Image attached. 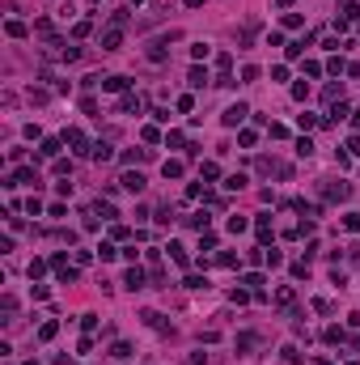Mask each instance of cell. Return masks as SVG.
Here are the masks:
<instances>
[{"label": "cell", "instance_id": "cell-1", "mask_svg": "<svg viewBox=\"0 0 360 365\" xmlns=\"http://www.w3.org/2000/svg\"><path fill=\"white\" fill-rule=\"evenodd\" d=\"M322 195H327L331 204H335V200H347V195H352V183H343V179H331L327 187H322Z\"/></svg>", "mask_w": 360, "mask_h": 365}, {"label": "cell", "instance_id": "cell-2", "mask_svg": "<svg viewBox=\"0 0 360 365\" xmlns=\"http://www.w3.org/2000/svg\"><path fill=\"white\" fill-rule=\"evenodd\" d=\"M246 115H250L246 102H233V107L225 111V127H242V123H246Z\"/></svg>", "mask_w": 360, "mask_h": 365}, {"label": "cell", "instance_id": "cell-3", "mask_svg": "<svg viewBox=\"0 0 360 365\" xmlns=\"http://www.w3.org/2000/svg\"><path fill=\"white\" fill-rule=\"evenodd\" d=\"M64 145H72V153H93V149H89V140H85V132H81V127H72V132H64Z\"/></svg>", "mask_w": 360, "mask_h": 365}, {"label": "cell", "instance_id": "cell-4", "mask_svg": "<svg viewBox=\"0 0 360 365\" xmlns=\"http://www.w3.org/2000/svg\"><path fill=\"white\" fill-rule=\"evenodd\" d=\"M119 183H123V187H127L131 195H140V191H144V174H140V170H127V174H123Z\"/></svg>", "mask_w": 360, "mask_h": 365}, {"label": "cell", "instance_id": "cell-5", "mask_svg": "<svg viewBox=\"0 0 360 365\" xmlns=\"http://www.w3.org/2000/svg\"><path fill=\"white\" fill-rule=\"evenodd\" d=\"M119 43H123V30H119V26H111L102 34V51H119Z\"/></svg>", "mask_w": 360, "mask_h": 365}, {"label": "cell", "instance_id": "cell-6", "mask_svg": "<svg viewBox=\"0 0 360 365\" xmlns=\"http://www.w3.org/2000/svg\"><path fill=\"white\" fill-rule=\"evenodd\" d=\"M123 285H127L131 293H136V289H144V285H149V276H144V272H140V268H131V272L123 276Z\"/></svg>", "mask_w": 360, "mask_h": 365}, {"label": "cell", "instance_id": "cell-7", "mask_svg": "<svg viewBox=\"0 0 360 365\" xmlns=\"http://www.w3.org/2000/svg\"><path fill=\"white\" fill-rule=\"evenodd\" d=\"M131 81L127 77H102V89H111V93H127Z\"/></svg>", "mask_w": 360, "mask_h": 365}, {"label": "cell", "instance_id": "cell-8", "mask_svg": "<svg viewBox=\"0 0 360 365\" xmlns=\"http://www.w3.org/2000/svg\"><path fill=\"white\" fill-rule=\"evenodd\" d=\"M187 81H191V89H203V85H208V68H191V73H187Z\"/></svg>", "mask_w": 360, "mask_h": 365}, {"label": "cell", "instance_id": "cell-9", "mask_svg": "<svg viewBox=\"0 0 360 365\" xmlns=\"http://www.w3.org/2000/svg\"><path fill=\"white\" fill-rule=\"evenodd\" d=\"M119 111H123V115L136 111V115H140V98H136V93H123V98H119Z\"/></svg>", "mask_w": 360, "mask_h": 365}, {"label": "cell", "instance_id": "cell-10", "mask_svg": "<svg viewBox=\"0 0 360 365\" xmlns=\"http://www.w3.org/2000/svg\"><path fill=\"white\" fill-rule=\"evenodd\" d=\"M59 145H64V136H47L39 153H43V157H55V153H59Z\"/></svg>", "mask_w": 360, "mask_h": 365}, {"label": "cell", "instance_id": "cell-11", "mask_svg": "<svg viewBox=\"0 0 360 365\" xmlns=\"http://www.w3.org/2000/svg\"><path fill=\"white\" fill-rule=\"evenodd\" d=\"M339 119H347V102H335V107L327 111V119H322V123H339Z\"/></svg>", "mask_w": 360, "mask_h": 365}, {"label": "cell", "instance_id": "cell-12", "mask_svg": "<svg viewBox=\"0 0 360 365\" xmlns=\"http://www.w3.org/2000/svg\"><path fill=\"white\" fill-rule=\"evenodd\" d=\"M161 174H165V179H183V161H178V157H170V161L161 166Z\"/></svg>", "mask_w": 360, "mask_h": 365}, {"label": "cell", "instance_id": "cell-13", "mask_svg": "<svg viewBox=\"0 0 360 365\" xmlns=\"http://www.w3.org/2000/svg\"><path fill=\"white\" fill-rule=\"evenodd\" d=\"M93 30V17H81L77 26H72V39H85V34Z\"/></svg>", "mask_w": 360, "mask_h": 365}, {"label": "cell", "instance_id": "cell-14", "mask_svg": "<svg viewBox=\"0 0 360 365\" xmlns=\"http://www.w3.org/2000/svg\"><path fill=\"white\" fill-rule=\"evenodd\" d=\"M199 179H221V166H216V161H203V166H199Z\"/></svg>", "mask_w": 360, "mask_h": 365}, {"label": "cell", "instance_id": "cell-15", "mask_svg": "<svg viewBox=\"0 0 360 365\" xmlns=\"http://www.w3.org/2000/svg\"><path fill=\"white\" fill-rule=\"evenodd\" d=\"M293 302H297V293H293V289H288V285H284L280 293H275V306H284V310H288V306H293Z\"/></svg>", "mask_w": 360, "mask_h": 365}, {"label": "cell", "instance_id": "cell-16", "mask_svg": "<svg viewBox=\"0 0 360 365\" xmlns=\"http://www.w3.org/2000/svg\"><path fill=\"white\" fill-rule=\"evenodd\" d=\"M170 259H174L178 268H187V263H191V259H187V251H183V246H178V242H170Z\"/></svg>", "mask_w": 360, "mask_h": 365}, {"label": "cell", "instance_id": "cell-17", "mask_svg": "<svg viewBox=\"0 0 360 365\" xmlns=\"http://www.w3.org/2000/svg\"><path fill=\"white\" fill-rule=\"evenodd\" d=\"M55 331H59V323L51 319V323H43V327H39V340H43V344H47V340H55Z\"/></svg>", "mask_w": 360, "mask_h": 365}, {"label": "cell", "instance_id": "cell-18", "mask_svg": "<svg viewBox=\"0 0 360 365\" xmlns=\"http://www.w3.org/2000/svg\"><path fill=\"white\" fill-rule=\"evenodd\" d=\"M297 157H314V140H309V136L297 140Z\"/></svg>", "mask_w": 360, "mask_h": 365}, {"label": "cell", "instance_id": "cell-19", "mask_svg": "<svg viewBox=\"0 0 360 365\" xmlns=\"http://www.w3.org/2000/svg\"><path fill=\"white\" fill-rule=\"evenodd\" d=\"M77 276H81V272H77L72 263H68V268H59V285H77Z\"/></svg>", "mask_w": 360, "mask_h": 365}, {"label": "cell", "instance_id": "cell-20", "mask_svg": "<svg viewBox=\"0 0 360 365\" xmlns=\"http://www.w3.org/2000/svg\"><path fill=\"white\" fill-rule=\"evenodd\" d=\"M89 157H93V161H111V145H102V140H98V145H93V153H89Z\"/></svg>", "mask_w": 360, "mask_h": 365}, {"label": "cell", "instance_id": "cell-21", "mask_svg": "<svg viewBox=\"0 0 360 365\" xmlns=\"http://www.w3.org/2000/svg\"><path fill=\"white\" fill-rule=\"evenodd\" d=\"M322 340H327V344H343V327H327Z\"/></svg>", "mask_w": 360, "mask_h": 365}, {"label": "cell", "instance_id": "cell-22", "mask_svg": "<svg viewBox=\"0 0 360 365\" xmlns=\"http://www.w3.org/2000/svg\"><path fill=\"white\" fill-rule=\"evenodd\" d=\"M356 17H360V5H356V0H347V5H343V21H347V26H352Z\"/></svg>", "mask_w": 360, "mask_h": 365}, {"label": "cell", "instance_id": "cell-23", "mask_svg": "<svg viewBox=\"0 0 360 365\" xmlns=\"http://www.w3.org/2000/svg\"><path fill=\"white\" fill-rule=\"evenodd\" d=\"M297 127H301V132H309V127H318V115H309V111H305V115H297Z\"/></svg>", "mask_w": 360, "mask_h": 365}, {"label": "cell", "instance_id": "cell-24", "mask_svg": "<svg viewBox=\"0 0 360 365\" xmlns=\"http://www.w3.org/2000/svg\"><path fill=\"white\" fill-rule=\"evenodd\" d=\"M111 357H119V361H127V357H131V344H127V340H119V344L111 348Z\"/></svg>", "mask_w": 360, "mask_h": 365}, {"label": "cell", "instance_id": "cell-25", "mask_svg": "<svg viewBox=\"0 0 360 365\" xmlns=\"http://www.w3.org/2000/svg\"><path fill=\"white\" fill-rule=\"evenodd\" d=\"M225 187H229V191H242V187H246V174H229V179H225Z\"/></svg>", "mask_w": 360, "mask_h": 365}, {"label": "cell", "instance_id": "cell-26", "mask_svg": "<svg viewBox=\"0 0 360 365\" xmlns=\"http://www.w3.org/2000/svg\"><path fill=\"white\" fill-rule=\"evenodd\" d=\"M183 285H187V289H208V276H195V272H191Z\"/></svg>", "mask_w": 360, "mask_h": 365}, {"label": "cell", "instance_id": "cell-27", "mask_svg": "<svg viewBox=\"0 0 360 365\" xmlns=\"http://www.w3.org/2000/svg\"><path fill=\"white\" fill-rule=\"evenodd\" d=\"M255 229H259V242H267V238H271V221H267V217H259V225H255Z\"/></svg>", "mask_w": 360, "mask_h": 365}, {"label": "cell", "instance_id": "cell-28", "mask_svg": "<svg viewBox=\"0 0 360 365\" xmlns=\"http://www.w3.org/2000/svg\"><path fill=\"white\" fill-rule=\"evenodd\" d=\"M216 263H221V268H237V255H233V251H221V255H216Z\"/></svg>", "mask_w": 360, "mask_h": 365}, {"label": "cell", "instance_id": "cell-29", "mask_svg": "<svg viewBox=\"0 0 360 365\" xmlns=\"http://www.w3.org/2000/svg\"><path fill=\"white\" fill-rule=\"evenodd\" d=\"M5 30H9V39H26V26H21V21H9Z\"/></svg>", "mask_w": 360, "mask_h": 365}, {"label": "cell", "instance_id": "cell-30", "mask_svg": "<svg viewBox=\"0 0 360 365\" xmlns=\"http://www.w3.org/2000/svg\"><path fill=\"white\" fill-rule=\"evenodd\" d=\"M26 213H30V217H39V213H43V200H39V195H30V200H26Z\"/></svg>", "mask_w": 360, "mask_h": 365}, {"label": "cell", "instance_id": "cell-31", "mask_svg": "<svg viewBox=\"0 0 360 365\" xmlns=\"http://www.w3.org/2000/svg\"><path fill=\"white\" fill-rule=\"evenodd\" d=\"M293 276H297V280L309 276V263H305V259H297V263H293Z\"/></svg>", "mask_w": 360, "mask_h": 365}, {"label": "cell", "instance_id": "cell-32", "mask_svg": "<svg viewBox=\"0 0 360 365\" xmlns=\"http://www.w3.org/2000/svg\"><path fill=\"white\" fill-rule=\"evenodd\" d=\"M322 98H327V102H335V98H343V85H327V89H322Z\"/></svg>", "mask_w": 360, "mask_h": 365}, {"label": "cell", "instance_id": "cell-33", "mask_svg": "<svg viewBox=\"0 0 360 365\" xmlns=\"http://www.w3.org/2000/svg\"><path fill=\"white\" fill-rule=\"evenodd\" d=\"M246 225H250V221H246V217H229V234H242Z\"/></svg>", "mask_w": 360, "mask_h": 365}, {"label": "cell", "instance_id": "cell-34", "mask_svg": "<svg viewBox=\"0 0 360 365\" xmlns=\"http://www.w3.org/2000/svg\"><path fill=\"white\" fill-rule=\"evenodd\" d=\"M343 229L356 234V229H360V213H347V217H343Z\"/></svg>", "mask_w": 360, "mask_h": 365}, {"label": "cell", "instance_id": "cell-35", "mask_svg": "<svg viewBox=\"0 0 360 365\" xmlns=\"http://www.w3.org/2000/svg\"><path fill=\"white\" fill-rule=\"evenodd\" d=\"M208 51H212L208 43H195V47H191V55H195V60H208Z\"/></svg>", "mask_w": 360, "mask_h": 365}, {"label": "cell", "instance_id": "cell-36", "mask_svg": "<svg viewBox=\"0 0 360 365\" xmlns=\"http://www.w3.org/2000/svg\"><path fill=\"white\" fill-rule=\"evenodd\" d=\"M43 272H47V263H43V259H34V263H30V280H39Z\"/></svg>", "mask_w": 360, "mask_h": 365}, {"label": "cell", "instance_id": "cell-37", "mask_svg": "<svg viewBox=\"0 0 360 365\" xmlns=\"http://www.w3.org/2000/svg\"><path fill=\"white\" fill-rule=\"evenodd\" d=\"M293 98H297V102H305V98H309V85H305V81H301V85H293Z\"/></svg>", "mask_w": 360, "mask_h": 365}, {"label": "cell", "instance_id": "cell-38", "mask_svg": "<svg viewBox=\"0 0 360 365\" xmlns=\"http://www.w3.org/2000/svg\"><path fill=\"white\" fill-rule=\"evenodd\" d=\"M246 297H250L246 289H233V293H229V302H233V306H246Z\"/></svg>", "mask_w": 360, "mask_h": 365}, {"label": "cell", "instance_id": "cell-39", "mask_svg": "<svg viewBox=\"0 0 360 365\" xmlns=\"http://www.w3.org/2000/svg\"><path fill=\"white\" fill-rule=\"evenodd\" d=\"M347 149H352V157H360V136H352V140H347Z\"/></svg>", "mask_w": 360, "mask_h": 365}, {"label": "cell", "instance_id": "cell-40", "mask_svg": "<svg viewBox=\"0 0 360 365\" xmlns=\"http://www.w3.org/2000/svg\"><path fill=\"white\" fill-rule=\"evenodd\" d=\"M203 5H208V0H187V9H203Z\"/></svg>", "mask_w": 360, "mask_h": 365}, {"label": "cell", "instance_id": "cell-41", "mask_svg": "<svg viewBox=\"0 0 360 365\" xmlns=\"http://www.w3.org/2000/svg\"><path fill=\"white\" fill-rule=\"evenodd\" d=\"M352 127H360V111H352Z\"/></svg>", "mask_w": 360, "mask_h": 365}, {"label": "cell", "instance_id": "cell-42", "mask_svg": "<svg viewBox=\"0 0 360 365\" xmlns=\"http://www.w3.org/2000/svg\"><path fill=\"white\" fill-rule=\"evenodd\" d=\"M275 5H284V9H288V5H293V0H275Z\"/></svg>", "mask_w": 360, "mask_h": 365}, {"label": "cell", "instance_id": "cell-43", "mask_svg": "<svg viewBox=\"0 0 360 365\" xmlns=\"http://www.w3.org/2000/svg\"><path fill=\"white\" fill-rule=\"evenodd\" d=\"M89 5H98V0H89Z\"/></svg>", "mask_w": 360, "mask_h": 365}, {"label": "cell", "instance_id": "cell-44", "mask_svg": "<svg viewBox=\"0 0 360 365\" xmlns=\"http://www.w3.org/2000/svg\"><path fill=\"white\" fill-rule=\"evenodd\" d=\"M347 365H356V361H347Z\"/></svg>", "mask_w": 360, "mask_h": 365}]
</instances>
